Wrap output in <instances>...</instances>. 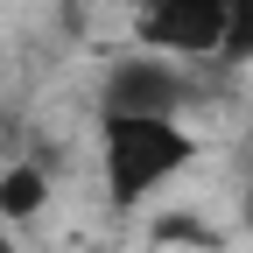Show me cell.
I'll list each match as a JSON object with an SVG mask.
<instances>
[{"label":"cell","instance_id":"obj_1","mask_svg":"<svg viewBox=\"0 0 253 253\" xmlns=\"http://www.w3.org/2000/svg\"><path fill=\"white\" fill-rule=\"evenodd\" d=\"M106 134H99V169H106V197L126 211L155 197L169 176H183L197 162V134L176 120V113H99Z\"/></svg>","mask_w":253,"mask_h":253},{"label":"cell","instance_id":"obj_2","mask_svg":"<svg viewBox=\"0 0 253 253\" xmlns=\"http://www.w3.org/2000/svg\"><path fill=\"white\" fill-rule=\"evenodd\" d=\"M225 36V0H141L134 42L155 56H218Z\"/></svg>","mask_w":253,"mask_h":253},{"label":"cell","instance_id":"obj_3","mask_svg":"<svg viewBox=\"0 0 253 253\" xmlns=\"http://www.w3.org/2000/svg\"><path fill=\"white\" fill-rule=\"evenodd\" d=\"M183 99L190 84L176 71V56H155V49L120 56L99 84V113H183Z\"/></svg>","mask_w":253,"mask_h":253},{"label":"cell","instance_id":"obj_4","mask_svg":"<svg viewBox=\"0 0 253 253\" xmlns=\"http://www.w3.org/2000/svg\"><path fill=\"white\" fill-rule=\"evenodd\" d=\"M49 204V176L36 162H14V169H0V218L7 225H21V218H36Z\"/></svg>","mask_w":253,"mask_h":253},{"label":"cell","instance_id":"obj_5","mask_svg":"<svg viewBox=\"0 0 253 253\" xmlns=\"http://www.w3.org/2000/svg\"><path fill=\"white\" fill-rule=\"evenodd\" d=\"M155 246H197V253H218L225 239H218L211 218H197V211H162V218H155Z\"/></svg>","mask_w":253,"mask_h":253},{"label":"cell","instance_id":"obj_6","mask_svg":"<svg viewBox=\"0 0 253 253\" xmlns=\"http://www.w3.org/2000/svg\"><path fill=\"white\" fill-rule=\"evenodd\" d=\"M218 63L246 71L253 63V0H225V36H218Z\"/></svg>","mask_w":253,"mask_h":253},{"label":"cell","instance_id":"obj_7","mask_svg":"<svg viewBox=\"0 0 253 253\" xmlns=\"http://www.w3.org/2000/svg\"><path fill=\"white\" fill-rule=\"evenodd\" d=\"M0 253H21V246H14V232H7V218H0Z\"/></svg>","mask_w":253,"mask_h":253},{"label":"cell","instance_id":"obj_8","mask_svg":"<svg viewBox=\"0 0 253 253\" xmlns=\"http://www.w3.org/2000/svg\"><path fill=\"white\" fill-rule=\"evenodd\" d=\"M239 218H246V232H253V183H246V204H239Z\"/></svg>","mask_w":253,"mask_h":253}]
</instances>
